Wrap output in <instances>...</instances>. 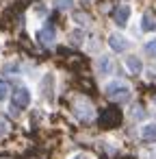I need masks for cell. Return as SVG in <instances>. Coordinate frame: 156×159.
<instances>
[{
    "label": "cell",
    "mask_w": 156,
    "mask_h": 159,
    "mask_svg": "<svg viewBox=\"0 0 156 159\" xmlns=\"http://www.w3.org/2000/svg\"><path fill=\"white\" fill-rule=\"evenodd\" d=\"M104 94L113 100H128L130 98V87L124 81H111V83H106Z\"/></svg>",
    "instance_id": "6da1fadb"
},
{
    "label": "cell",
    "mask_w": 156,
    "mask_h": 159,
    "mask_svg": "<svg viewBox=\"0 0 156 159\" xmlns=\"http://www.w3.org/2000/svg\"><path fill=\"white\" fill-rule=\"evenodd\" d=\"M31 100H33L31 89H28L26 85H20V87L13 92V107H11V111H13V113H18V111L26 109V107L31 105Z\"/></svg>",
    "instance_id": "7a4b0ae2"
},
{
    "label": "cell",
    "mask_w": 156,
    "mask_h": 159,
    "mask_svg": "<svg viewBox=\"0 0 156 159\" xmlns=\"http://www.w3.org/2000/svg\"><path fill=\"white\" fill-rule=\"evenodd\" d=\"M37 42H39L41 46H52V44L57 42V31H54V26H52V24L41 26V29L37 31Z\"/></svg>",
    "instance_id": "3957f363"
},
{
    "label": "cell",
    "mask_w": 156,
    "mask_h": 159,
    "mask_svg": "<svg viewBox=\"0 0 156 159\" xmlns=\"http://www.w3.org/2000/svg\"><path fill=\"white\" fill-rule=\"evenodd\" d=\"M108 46H111V50H115V52H124V50L130 48V42H128L121 33H111V35H108Z\"/></svg>",
    "instance_id": "277c9868"
},
{
    "label": "cell",
    "mask_w": 156,
    "mask_h": 159,
    "mask_svg": "<svg viewBox=\"0 0 156 159\" xmlns=\"http://www.w3.org/2000/svg\"><path fill=\"white\" fill-rule=\"evenodd\" d=\"M74 113H76L78 120H85V122L93 120V107L89 105V100H78L76 107H74Z\"/></svg>",
    "instance_id": "5b68a950"
},
{
    "label": "cell",
    "mask_w": 156,
    "mask_h": 159,
    "mask_svg": "<svg viewBox=\"0 0 156 159\" xmlns=\"http://www.w3.org/2000/svg\"><path fill=\"white\" fill-rule=\"evenodd\" d=\"M130 13H132L130 5H119V7L113 11V20H115V24H117V26H126L128 20H130Z\"/></svg>",
    "instance_id": "8992f818"
},
{
    "label": "cell",
    "mask_w": 156,
    "mask_h": 159,
    "mask_svg": "<svg viewBox=\"0 0 156 159\" xmlns=\"http://www.w3.org/2000/svg\"><path fill=\"white\" fill-rule=\"evenodd\" d=\"M41 96L46 100H52L54 98V74L52 72H48L44 76V81H41Z\"/></svg>",
    "instance_id": "52a82bcc"
},
{
    "label": "cell",
    "mask_w": 156,
    "mask_h": 159,
    "mask_svg": "<svg viewBox=\"0 0 156 159\" xmlns=\"http://www.w3.org/2000/svg\"><path fill=\"white\" fill-rule=\"evenodd\" d=\"M141 29L145 31V33H156V16L154 13H143V18H141Z\"/></svg>",
    "instance_id": "ba28073f"
},
{
    "label": "cell",
    "mask_w": 156,
    "mask_h": 159,
    "mask_svg": "<svg viewBox=\"0 0 156 159\" xmlns=\"http://www.w3.org/2000/svg\"><path fill=\"white\" fill-rule=\"evenodd\" d=\"M111 70H113V61H111V57L102 55V57L98 59V74H100V76H106V74H111Z\"/></svg>",
    "instance_id": "9c48e42d"
},
{
    "label": "cell",
    "mask_w": 156,
    "mask_h": 159,
    "mask_svg": "<svg viewBox=\"0 0 156 159\" xmlns=\"http://www.w3.org/2000/svg\"><path fill=\"white\" fill-rule=\"evenodd\" d=\"M141 137L145 142H156V122H147L141 129Z\"/></svg>",
    "instance_id": "30bf717a"
},
{
    "label": "cell",
    "mask_w": 156,
    "mask_h": 159,
    "mask_svg": "<svg viewBox=\"0 0 156 159\" xmlns=\"http://www.w3.org/2000/svg\"><path fill=\"white\" fill-rule=\"evenodd\" d=\"M126 68H128V72L130 74H141V59L139 57H134V55H130V57H126Z\"/></svg>",
    "instance_id": "8fae6325"
},
{
    "label": "cell",
    "mask_w": 156,
    "mask_h": 159,
    "mask_svg": "<svg viewBox=\"0 0 156 159\" xmlns=\"http://www.w3.org/2000/svg\"><path fill=\"white\" fill-rule=\"evenodd\" d=\"M52 5L57 9H61V11H70L74 7V0H52Z\"/></svg>",
    "instance_id": "7c38bea8"
},
{
    "label": "cell",
    "mask_w": 156,
    "mask_h": 159,
    "mask_svg": "<svg viewBox=\"0 0 156 159\" xmlns=\"http://www.w3.org/2000/svg\"><path fill=\"white\" fill-rule=\"evenodd\" d=\"M82 39H85V33L82 31H72V35H70V44H74V46H80L82 44Z\"/></svg>",
    "instance_id": "4fadbf2b"
},
{
    "label": "cell",
    "mask_w": 156,
    "mask_h": 159,
    "mask_svg": "<svg viewBox=\"0 0 156 159\" xmlns=\"http://www.w3.org/2000/svg\"><path fill=\"white\" fill-rule=\"evenodd\" d=\"M145 55L150 59H156V39H152V42L145 44Z\"/></svg>",
    "instance_id": "5bb4252c"
},
{
    "label": "cell",
    "mask_w": 156,
    "mask_h": 159,
    "mask_svg": "<svg viewBox=\"0 0 156 159\" xmlns=\"http://www.w3.org/2000/svg\"><path fill=\"white\" fill-rule=\"evenodd\" d=\"M7 96H9V83L0 79V102H5Z\"/></svg>",
    "instance_id": "9a60e30c"
},
{
    "label": "cell",
    "mask_w": 156,
    "mask_h": 159,
    "mask_svg": "<svg viewBox=\"0 0 156 159\" xmlns=\"http://www.w3.org/2000/svg\"><path fill=\"white\" fill-rule=\"evenodd\" d=\"M2 70H5V74H18L20 72V66L18 63H7Z\"/></svg>",
    "instance_id": "2e32d148"
},
{
    "label": "cell",
    "mask_w": 156,
    "mask_h": 159,
    "mask_svg": "<svg viewBox=\"0 0 156 159\" xmlns=\"http://www.w3.org/2000/svg\"><path fill=\"white\" fill-rule=\"evenodd\" d=\"M7 131H9L7 120H5V118H0V137H2V135H7Z\"/></svg>",
    "instance_id": "e0dca14e"
},
{
    "label": "cell",
    "mask_w": 156,
    "mask_h": 159,
    "mask_svg": "<svg viewBox=\"0 0 156 159\" xmlns=\"http://www.w3.org/2000/svg\"><path fill=\"white\" fill-rule=\"evenodd\" d=\"M72 159H91V157H87V155H74Z\"/></svg>",
    "instance_id": "ac0fdd59"
},
{
    "label": "cell",
    "mask_w": 156,
    "mask_h": 159,
    "mask_svg": "<svg viewBox=\"0 0 156 159\" xmlns=\"http://www.w3.org/2000/svg\"><path fill=\"white\" fill-rule=\"evenodd\" d=\"M154 105H156V96H154Z\"/></svg>",
    "instance_id": "d6986e66"
}]
</instances>
